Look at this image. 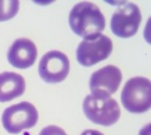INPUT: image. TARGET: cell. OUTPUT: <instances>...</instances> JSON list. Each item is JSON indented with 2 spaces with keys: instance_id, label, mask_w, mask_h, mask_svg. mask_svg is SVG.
<instances>
[{
  "instance_id": "7a4b0ae2",
  "label": "cell",
  "mask_w": 151,
  "mask_h": 135,
  "mask_svg": "<svg viewBox=\"0 0 151 135\" xmlns=\"http://www.w3.org/2000/svg\"><path fill=\"white\" fill-rule=\"evenodd\" d=\"M83 110L86 117L95 124L111 126L119 120L121 110L119 104L110 95L92 93L83 103Z\"/></svg>"
},
{
  "instance_id": "7c38bea8",
  "label": "cell",
  "mask_w": 151,
  "mask_h": 135,
  "mask_svg": "<svg viewBox=\"0 0 151 135\" xmlns=\"http://www.w3.org/2000/svg\"><path fill=\"white\" fill-rule=\"evenodd\" d=\"M38 135H67V133L60 127L55 126V125H50V126L45 127Z\"/></svg>"
},
{
  "instance_id": "9c48e42d",
  "label": "cell",
  "mask_w": 151,
  "mask_h": 135,
  "mask_svg": "<svg viewBox=\"0 0 151 135\" xmlns=\"http://www.w3.org/2000/svg\"><path fill=\"white\" fill-rule=\"evenodd\" d=\"M37 58V48L32 40L21 38L14 40L7 53V60L16 69L30 68Z\"/></svg>"
},
{
  "instance_id": "277c9868",
  "label": "cell",
  "mask_w": 151,
  "mask_h": 135,
  "mask_svg": "<svg viewBox=\"0 0 151 135\" xmlns=\"http://www.w3.org/2000/svg\"><path fill=\"white\" fill-rule=\"evenodd\" d=\"M4 129L10 134H18L32 128L38 121V112L33 104L20 102L4 110L1 117Z\"/></svg>"
},
{
  "instance_id": "3957f363",
  "label": "cell",
  "mask_w": 151,
  "mask_h": 135,
  "mask_svg": "<svg viewBox=\"0 0 151 135\" xmlns=\"http://www.w3.org/2000/svg\"><path fill=\"white\" fill-rule=\"evenodd\" d=\"M121 101L127 111L134 114L147 112L151 106V84L144 77H134L124 85Z\"/></svg>"
},
{
  "instance_id": "4fadbf2b",
  "label": "cell",
  "mask_w": 151,
  "mask_h": 135,
  "mask_svg": "<svg viewBox=\"0 0 151 135\" xmlns=\"http://www.w3.org/2000/svg\"><path fill=\"white\" fill-rule=\"evenodd\" d=\"M81 135H104L102 132L98 131V130H94V129H87Z\"/></svg>"
},
{
  "instance_id": "30bf717a",
  "label": "cell",
  "mask_w": 151,
  "mask_h": 135,
  "mask_svg": "<svg viewBox=\"0 0 151 135\" xmlns=\"http://www.w3.org/2000/svg\"><path fill=\"white\" fill-rule=\"evenodd\" d=\"M25 80L14 72L0 74V102H9L20 97L25 92Z\"/></svg>"
},
{
  "instance_id": "6da1fadb",
  "label": "cell",
  "mask_w": 151,
  "mask_h": 135,
  "mask_svg": "<svg viewBox=\"0 0 151 135\" xmlns=\"http://www.w3.org/2000/svg\"><path fill=\"white\" fill-rule=\"evenodd\" d=\"M69 24L77 35L87 38L101 33L105 29L106 20L96 4L84 1L76 4L72 8Z\"/></svg>"
},
{
  "instance_id": "52a82bcc",
  "label": "cell",
  "mask_w": 151,
  "mask_h": 135,
  "mask_svg": "<svg viewBox=\"0 0 151 135\" xmlns=\"http://www.w3.org/2000/svg\"><path fill=\"white\" fill-rule=\"evenodd\" d=\"M38 73L45 83L57 84L63 82L70 73L69 58L62 51H47L40 58Z\"/></svg>"
},
{
  "instance_id": "8992f818",
  "label": "cell",
  "mask_w": 151,
  "mask_h": 135,
  "mask_svg": "<svg viewBox=\"0 0 151 135\" xmlns=\"http://www.w3.org/2000/svg\"><path fill=\"white\" fill-rule=\"evenodd\" d=\"M142 15L135 3H125L117 8L111 17V30L115 35L128 38L135 35L139 29Z\"/></svg>"
},
{
  "instance_id": "ba28073f",
  "label": "cell",
  "mask_w": 151,
  "mask_h": 135,
  "mask_svg": "<svg viewBox=\"0 0 151 135\" xmlns=\"http://www.w3.org/2000/svg\"><path fill=\"white\" fill-rule=\"evenodd\" d=\"M122 81L120 69L108 65L93 73L90 79V89L92 93L112 95L117 92Z\"/></svg>"
},
{
  "instance_id": "8fae6325",
  "label": "cell",
  "mask_w": 151,
  "mask_h": 135,
  "mask_svg": "<svg viewBox=\"0 0 151 135\" xmlns=\"http://www.w3.org/2000/svg\"><path fill=\"white\" fill-rule=\"evenodd\" d=\"M19 10V2L16 0L12 1H0V22L13 18Z\"/></svg>"
},
{
  "instance_id": "5b68a950",
  "label": "cell",
  "mask_w": 151,
  "mask_h": 135,
  "mask_svg": "<svg viewBox=\"0 0 151 135\" xmlns=\"http://www.w3.org/2000/svg\"><path fill=\"white\" fill-rule=\"evenodd\" d=\"M113 51L111 38L102 33L87 38L77 48V61L84 67H91L109 58Z\"/></svg>"
}]
</instances>
